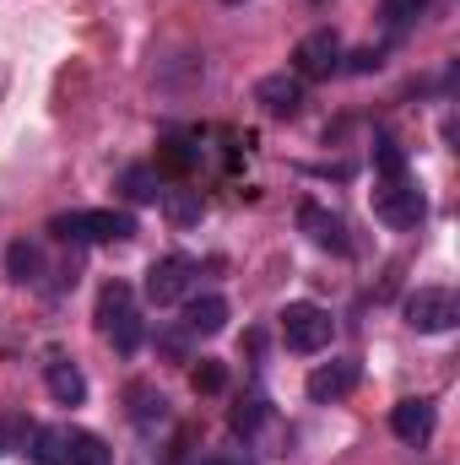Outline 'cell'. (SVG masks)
Instances as JSON below:
<instances>
[{"label":"cell","mask_w":460,"mask_h":465,"mask_svg":"<svg viewBox=\"0 0 460 465\" xmlns=\"http://www.w3.org/2000/svg\"><path fill=\"white\" fill-rule=\"evenodd\" d=\"M27 460H38V465H115V450H109L98 433H87V428L38 422Z\"/></svg>","instance_id":"obj_1"},{"label":"cell","mask_w":460,"mask_h":465,"mask_svg":"<svg viewBox=\"0 0 460 465\" xmlns=\"http://www.w3.org/2000/svg\"><path fill=\"white\" fill-rule=\"evenodd\" d=\"M49 232L60 243H130L135 238V217L130 212H115V206H87V212L49 217Z\"/></svg>","instance_id":"obj_2"},{"label":"cell","mask_w":460,"mask_h":465,"mask_svg":"<svg viewBox=\"0 0 460 465\" xmlns=\"http://www.w3.org/2000/svg\"><path fill=\"white\" fill-rule=\"evenodd\" d=\"M374 217H379L385 228H395V232L423 228V217H428V201H423L417 179H412V173L374 179Z\"/></svg>","instance_id":"obj_3"},{"label":"cell","mask_w":460,"mask_h":465,"mask_svg":"<svg viewBox=\"0 0 460 465\" xmlns=\"http://www.w3.org/2000/svg\"><path fill=\"white\" fill-rule=\"evenodd\" d=\"M98 331L115 341V351H141L146 341V325H141V309H135V292L125 287V282H109L104 292H98Z\"/></svg>","instance_id":"obj_4"},{"label":"cell","mask_w":460,"mask_h":465,"mask_svg":"<svg viewBox=\"0 0 460 465\" xmlns=\"http://www.w3.org/2000/svg\"><path fill=\"white\" fill-rule=\"evenodd\" d=\"M276 320H282V341H287V351H298V357L325 351L331 336H336V320H331V309H320V303H287Z\"/></svg>","instance_id":"obj_5"},{"label":"cell","mask_w":460,"mask_h":465,"mask_svg":"<svg viewBox=\"0 0 460 465\" xmlns=\"http://www.w3.org/2000/svg\"><path fill=\"white\" fill-rule=\"evenodd\" d=\"M190 287H195V260H190V254H163V260H152V265H146V282H141V292H146L152 309L185 303Z\"/></svg>","instance_id":"obj_6"},{"label":"cell","mask_w":460,"mask_h":465,"mask_svg":"<svg viewBox=\"0 0 460 465\" xmlns=\"http://www.w3.org/2000/svg\"><path fill=\"white\" fill-rule=\"evenodd\" d=\"M401 314H406V325H412L417 336H445V331L460 325V298L450 287H417Z\"/></svg>","instance_id":"obj_7"},{"label":"cell","mask_w":460,"mask_h":465,"mask_svg":"<svg viewBox=\"0 0 460 465\" xmlns=\"http://www.w3.org/2000/svg\"><path fill=\"white\" fill-rule=\"evenodd\" d=\"M342 38H336V27H315V33H304L298 44H293V76L298 82H325V76H336L342 71Z\"/></svg>","instance_id":"obj_8"},{"label":"cell","mask_w":460,"mask_h":465,"mask_svg":"<svg viewBox=\"0 0 460 465\" xmlns=\"http://www.w3.org/2000/svg\"><path fill=\"white\" fill-rule=\"evenodd\" d=\"M434 428H439V406H434V395H406V401L390 406V433H395L401 444L423 450V444L434 439Z\"/></svg>","instance_id":"obj_9"},{"label":"cell","mask_w":460,"mask_h":465,"mask_svg":"<svg viewBox=\"0 0 460 465\" xmlns=\"http://www.w3.org/2000/svg\"><path fill=\"white\" fill-rule=\"evenodd\" d=\"M298 228L309 232V243H315V249H325V254H336V260L352 254L346 217H336V212H331V206H320V201H304V206H298Z\"/></svg>","instance_id":"obj_10"},{"label":"cell","mask_w":460,"mask_h":465,"mask_svg":"<svg viewBox=\"0 0 460 465\" xmlns=\"http://www.w3.org/2000/svg\"><path fill=\"white\" fill-rule=\"evenodd\" d=\"M304 87H309V82H298L293 71H271V76L255 82V104H260L271 119H298L304 114V104H309Z\"/></svg>","instance_id":"obj_11"},{"label":"cell","mask_w":460,"mask_h":465,"mask_svg":"<svg viewBox=\"0 0 460 465\" xmlns=\"http://www.w3.org/2000/svg\"><path fill=\"white\" fill-rule=\"evenodd\" d=\"M125 417H130V428H135V433H146V439H152L157 428H168V417H174V411H168V395H163L157 384L130 379V384H125Z\"/></svg>","instance_id":"obj_12"},{"label":"cell","mask_w":460,"mask_h":465,"mask_svg":"<svg viewBox=\"0 0 460 465\" xmlns=\"http://www.w3.org/2000/svg\"><path fill=\"white\" fill-rule=\"evenodd\" d=\"M357 379H363V368H357L352 357H331V362H320V368L304 379V390H309L315 406H336V401H346V395L357 390Z\"/></svg>","instance_id":"obj_13"},{"label":"cell","mask_w":460,"mask_h":465,"mask_svg":"<svg viewBox=\"0 0 460 465\" xmlns=\"http://www.w3.org/2000/svg\"><path fill=\"white\" fill-rule=\"evenodd\" d=\"M44 384H49V395H55L60 406H82V401H87V373H82L65 351H49V362H44Z\"/></svg>","instance_id":"obj_14"},{"label":"cell","mask_w":460,"mask_h":465,"mask_svg":"<svg viewBox=\"0 0 460 465\" xmlns=\"http://www.w3.org/2000/svg\"><path fill=\"white\" fill-rule=\"evenodd\" d=\"M119 195L130 201V206H157L168 190H163V168L157 163H130V168H119Z\"/></svg>","instance_id":"obj_15"},{"label":"cell","mask_w":460,"mask_h":465,"mask_svg":"<svg viewBox=\"0 0 460 465\" xmlns=\"http://www.w3.org/2000/svg\"><path fill=\"white\" fill-rule=\"evenodd\" d=\"M228 298L223 292H201V298H190V309H185V331L190 336H217V331H228Z\"/></svg>","instance_id":"obj_16"},{"label":"cell","mask_w":460,"mask_h":465,"mask_svg":"<svg viewBox=\"0 0 460 465\" xmlns=\"http://www.w3.org/2000/svg\"><path fill=\"white\" fill-rule=\"evenodd\" d=\"M201 157H206L201 130L195 135H163V146H157V168H168V173H195Z\"/></svg>","instance_id":"obj_17"},{"label":"cell","mask_w":460,"mask_h":465,"mask_svg":"<svg viewBox=\"0 0 460 465\" xmlns=\"http://www.w3.org/2000/svg\"><path fill=\"white\" fill-rule=\"evenodd\" d=\"M44 271H49V260H44V249H38L33 238H16V243L5 249V276H11V282L33 287V282H44Z\"/></svg>","instance_id":"obj_18"},{"label":"cell","mask_w":460,"mask_h":465,"mask_svg":"<svg viewBox=\"0 0 460 465\" xmlns=\"http://www.w3.org/2000/svg\"><path fill=\"white\" fill-rule=\"evenodd\" d=\"M428 5L434 0H379V16H385L390 33H406V27H417L428 16Z\"/></svg>","instance_id":"obj_19"},{"label":"cell","mask_w":460,"mask_h":465,"mask_svg":"<svg viewBox=\"0 0 460 465\" xmlns=\"http://www.w3.org/2000/svg\"><path fill=\"white\" fill-rule=\"evenodd\" d=\"M33 433H38V422L5 417V422H0V455H27V450H33Z\"/></svg>","instance_id":"obj_20"},{"label":"cell","mask_w":460,"mask_h":465,"mask_svg":"<svg viewBox=\"0 0 460 465\" xmlns=\"http://www.w3.org/2000/svg\"><path fill=\"white\" fill-rule=\"evenodd\" d=\"M163 201H168V217H174L179 228H190V223L201 217V190H168Z\"/></svg>","instance_id":"obj_21"},{"label":"cell","mask_w":460,"mask_h":465,"mask_svg":"<svg viewBox=\"0 0 460 465\" xmlns=\"http://www.w3.org/2000/svg\"><path fill=\"white\" fill-rule=\"evenodd\" d=\"M374 168H379V179H390V173H406V152H401L390 135H379V141H374Z\"/></svg>","instance_id":"obj_22"},{"label":"cell","mask_w":460,"mask_h":465,"mask_svg":"<svg viewBox=\"0 0 460 465\" xmlns=\"http://www.w3.org/2000/svg\"><path fill=\"white\" fill-rule=\"evenodd\" d=\"M190 379H195V390H201V395H217V390L228 384V368H223L217 357H201V368H195Z\"/></svg>","instance_id":"obj_23"},{"label":"cell","mask_w":460,"mask_h":465,"mask_svg":"<svg viewBox=\"0 0 460 465\" xmlns=\"http://www.w3.org/2000/svg\"><path fill=\"white\" fill-rule=\"evenodd\" d=\"M260 422H265V401H260V395H249V401L233 411V433H255Z\"/></svg>","instance_id":"obj_24"},{"label":"cell","mask_w":460,"mask_h":465,"mask_svg":"<svg viewBox=\"0 0 460 465\" xmlns=\"http://www.w3.org/2000/svg\"><path fill=\"white\" fill-rule=\"evenodd\" d=\"M342 60H346L342 71H352V76H368V71H379L385 49H357V54H342Z\"/></svg>","instance_id":"obj_25"},{"label":"cell","mask_w":460,"mask_h":465,"mask_svg":"<svg viewBox=\"0 0 460 465\" xmlns=\"http://www.w3.org/2000/svg\"><path fill=\"white\" fill-rule=\"evenodd\" d=\"M157 341H163V351H174V357H185V347H190V331H163Z\"/></svg>","instance_id":"obj_26"},{"label":"cell","mask_w":460,"mask_h":465,"mask_svg":"<svg viewBox=\"0 0 460 465\" xmlns=\"http://www.w3.org/2000/svg\"><path fill=\"white\" fill-rule=\"evenodd\" d=\"M201 465H233V460H223V455H206V460H201Z\"/></svg>","instance_id":"obj_27"},{"label":"cell","mask_w":460,"mask_h":465,"mask_svg":"<svg viewBox=\"0 0 460 465\" xmlns=\"http://www.w3.org/2000/svg\"><path fill=\"white\" fill-rule=\"evenodd\" d=\"M228 5H238V0H228Z\"/></svg>","instance_id":"obj_28"}]
</instances>
